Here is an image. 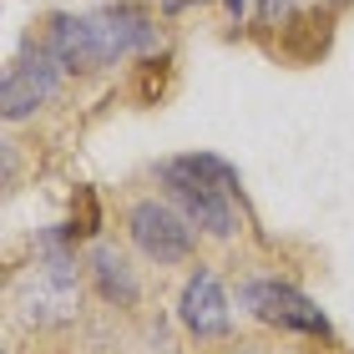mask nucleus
<instances>
[{"mask_svg":"<svg viewBox=\"0 0 354 354\" xmlns=\"http://www.w3.org/2000/svg\"><path fill=\"white\" fill-rule=\"evenodd\" d=\"M238 304L268 329H288V334H329L324 309L304 294V288L283 283V279H243L238 283Z\"/></svg>","mask_w":354,"mask_h":354,"instance_id":"423d86ee","label":"nucleus"},{"mask_svg":"<svg viewBox=\"0 0 354 354\" xmlns=\"http://www.w3.org/2000/svg\"><path fill=\"white\" fill-rule=\"evenodd\" d=\"M66 82V66L51 56L46 41H26L21 56L6 66V82H0V117L6 122H26L36 117L41 106H51Z\"/></svg>","mask_w":354,"mask_h":354,"instance_id":"39448f33","label":"nucleus"},{"mask_svg":"<svg viewBox=\"0 0 354 354\" xmlns=\"http://www.w3.org/2000/svg\"><path fill=\"white\" fill-rule=\"evenodd\" d=\"M162 6V15H183V10H198V6H207V0H157Z\"/></svg>","mask_w":354,"mask_h":354,"instance_id":"9d476101","label":"nucleus"},{"mask_svg":"<svg viewBox=\"0 0 354 354\" xmlns=\"http://www.w3.org/2000/svg\"><path fill=\"white\" fill-rule=\"evenodd\" d=\"M41 41L66 66V76H96L132 56H147L157 46V15L142 0H111V6H96L86 15L61 10L46 21Z\"/></svg>","mask_w":354,"mask_h":354,"instance_id":"f257e3e1","label":"nucleus"},{"mask_svg":"<svg viewBox=\"0 0 354 354\" xmlns=\"http://www.w3.org/2000/svg\"><path fill=\"white\" fill-rule=\"evenodd\" d=\"M223 10L233 15V26H243V15H248V0H223Z\"/></svg>","mask_w":354,"mask_h":354,"instance_id":"9b49d317","label":"nucleus"},{"mask_svg":"<svg viewBox=\"0 0 354 354\" xmlns=\"http://www.w3.org/2000/svg\"><path fill=\"white\" fill-rule=\"evenodd\" d=\"M127 238L157 268L187 263L198 253V228L187 223V213L172 198H142V203L127 207Z\"/></svg>","mask_w":354,"mask_h":354,"instance_id":"20e7f679","label":"nucleus"},{"mask_svg":"<svg viewBox=\"0 0 354 354\" xmlns=\"http://www.w3.org/2000/svg\"><path fill=\"white\" fill-rule=\"evenodd\" d=\"M86 273H91V288H96L102 304H111V309H137L142 283H137L132 259H127L117 243H96L86 253Z\"/></svg>","mask_w":354,"mask_h":354,"instance_id":"6e6552de","label":"nucleus"},{"mask_svg":"<svg viewBox=\"0 0 354 354\" xmlns=\"http://www.w3.org/2000/svg\"><path fill=\"white\" fill-rule=\"evenodd\" d=\"M162 192L187 213V223L207 238H238V198L243 183L218 152H183L157 162Z\"/></svg>","mask_w":354,"mask_h":354,"instance_id":"7ed1b4c3","label":"nucleus"},{"mask_svg":"<svg viewBox=\"0 0 354 354\" xmlns=\"http://www.w3.org/2000/svg\"><path fill=\"white\" fill-rule=\"evenodd\" d=\"M177 319H183V329L192 339H223V334L233 329V299H228L223 279L207 263H198L187 273L183 299H177Z\"/></svg>","mask_w":354,"mask_h":354,"instance_id":"0eeeda50","label":"nucleus"},{"mask_svg":"<svg viewBox=\"0 0 354 354\" xmlns=\"http://www.w3.org/2000/svg\"><path fill=\"white\" fill-rule=\"evenodd\" d=\"M76 233L71 223H56L46 228L36 243H30V268H21V279L10 288V304L21 314V324L30 329H61L82 314V294H86V259L76 253Z\"/></svg>","mask_w":354,"mask_h":354,"instance_id":"f03ea898","label":"nucleus"},{"mask_svg":"<svg viewBox=\"0 0 354 354\" xmlns=\"http://www.w3.org/2000/svg\"><path fill=\"white\" fill-rule=\"evenodd\" d=\"M299 6H304V0H259V21L263 26H283V21H294Z\"/></svg>","mask_w":354,"mask_h":354,"instance_id":"1a4fd4ad","label":"nucleus"}]
</instances>
